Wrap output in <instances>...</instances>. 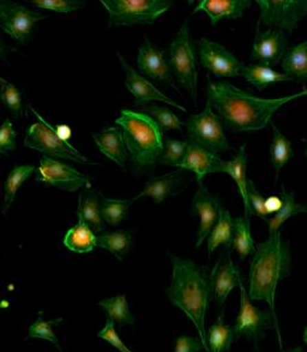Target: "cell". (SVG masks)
Masks as SVG:
<instances>
[{"label":"cell","mask_w":307,"mask_h":352,"mask_svg":"<svg viewBox=\"0 0 307 352\" xmlns=\"http://www.w3.org/2000/svg\"><path fill=\"white\" fill-rule=\"evenodd\" d=\"M77 216L94 232H103L105 229V221L101 216V201L98 199V195L94 192L85 190L79 195Z\"/></svg>","instance_id":"cb8c5ba5"},{"label":"cell","mask_w":307,"mask_h":352,"mask_svg":"<svg viewBox=\"0 0 307 352\" xmlns=\"http://www.w3.org/2000/svg\"><path fill=\"white\" fill-rule=\"evenodd\" d=\"M187 144L189 142H184V140L165 138L162 153L158 158V161L166 166L179 167L187 153Z\"/></svg>","instance_id":"f35d334b"},{"label":"cell","mask_w":307,"mask_h":352,"mask_svg":"<svg viewBox=\"0 0 307 352\" xmlns=\"http://www.w3.org/2000/svg\"><path fill=\"white\" fill-rule=\"evenodd\" d=\"M93 138L98 150L107 156L119 167H125L127 148L123 135V131L116 127H107L100 133H93Z\"/></svg>","instance_id":"7402d4cb"},{"label":"cell","mask_w":307,"mask_h":352,"mask_svg":"<svg viewBox=\"0 0 307 352\" xmlns=\"http://www.w3.org/2000/svg\"><path fill=\"white\" fill-rule=\"evenodd\" d=\"M305 155H306V158H307V148H306V153H305Z\"/></svg>","instance_id":"816d5d0a"},{"label":"cell","mask_w":307,"mask_h":352,"mask_svg":"<svg viewBox=\"0 0 307 352\" xmlns=\"http://www.w3.org/2000/svg\"><path fill=\"white\" fill-rule=\"evenodd\" d=\"M271 126H273L274 137L270 146V160L276 172V180H277L279 170L286 166V163L288 162L290 158L293 157V148L288 138H286L274 124Z\"/></svg>","instance_id":"836d02e7"},{"label":"cell","mask_w":307,"mask_h":352,"mask_svg":"<svg viewBox=\"0 0 307 352\" xmlns=\"http://www.w3.org/2000/svg\"><path fill=\"white\" fill-rule=\"evenodd\" d=\"M0 100L6 107V109L11 113V116L19 119L23 116V104H22V95L19 89L14 84L10 83L6 79L0 77Z\"/></svg>","instance_id":"8d00e7d4"},{"label":"cell","mask_w":307,"mask_h":352,"mask_svg":"<svg viewBox=\"0 0 307 352\" xmlns=\"http://www.w3.org/2000/svg\"><path fill=\"white\" fill-rule=\"evenodd\" d=\"M29 4L34 5L40 9L50 10L56 12H72L83 6L81 0H35Z\"/></svg>","instance_id":"60d3db41"},{"label":"cell","mask_w":307,"mask_h":352,"mask_svg":"<svg viewBox=\"0 0 307 352\" xmlns=\"http://www.w3.org/2000/svg\"><path fill=\"white\" fill-rule=\"evenodd\" d=\"M46 19V14L29 10L19 3L0 0V27L14 41L22 45L32 37L34 24Z\"/></svg>","instance_id":"8fae6325"},{"label":"cell","mask_w":307,"mask_h":352,"mask_svg":"<svg viewBox=\"0 0 307 352\" xmlns=\"http://www.w3.org/2000/svg\"><path fill=\"white\" fill-rule=\"evenodd\" d=\"M198 53L202 65L216 77L235 78L245 66L222 45L205 37L198 41Z\"/></svg>","instance_id":"4fadbf2b"},{"label":"cell","mask_w":307,"mask_h":352,"mask_svg":"<svg viewBox=\"0 0 307 352\" xmlns=\"http://www.w3.org/2000/svg\"><path fill=\"white\" fill-rule=\"evenodd\" d=\"M304 342L307 344V326L305 327V329H304Z\"/></svg>","instance_id":"f907efd6"},{"label":"cell","mask_w":307,"mask_h":352,"mask_svg":"<svg viewBox=\"0 0 307 352\" xmlns=\"http://www.w3.org/2000/svg\"><path fill=\"white\" fill-rule=\"evenodd\" d=\"M232 248L237 252L240 259L256 252L255 240L252 237L251 222L245 217L234 218L233 221Z\"/></svg>","instance_id":"83f0119b"},{"label":"cell","mask_w":307,"mask_h":352,"mask_svg":"<svg viewBox=\"0 0 307 352\" xmlns=\"http://www.w3.org/2000/svg\"><path fill=\"white\" fill-rule=\"evenodd\" d=\"M168 63L179 84L187 89V93L191 95L193 102L197 103L198 74L195 65V50L189 33L187 21L184 22L182 28L173 38L168 51Z\"/></svg>","instance_id":"52a82bcc"},{"label":"cell","mask_w":307,"mask_h":352,"mask_svg":"<svg viewBox=\"0 0 307 352\" xmlns=\"http://www.w3.org/2000/svg\"><path fill=\"white\" fill-rule=\"evenodd\" d=\"M132 245V232L119 230V232H103L98 236V247L112 253L116 259L123 261Z\"/></svg>","instance_id":"1f68e13d"},{"label":"cell","mask_w":307,"mask_h":352,"mask_svg":"<svg viewBox=\"0 0 307 352\" xmlns=\"http://www.w3.org/2000/svg\"><path fill=\"white\" fill-rule=\"evenodd\" d=\"M203 348L200 338L182 336L176 340V349L173 352H200Z\"/></svg>","instance_id":"f6af8a7d"},{"label":"cell","mask_w":307,"mask_h":352,"mask_svg":"<svg viewBox=\"0 0 307 352\" xmlns=\"http://www.w3.org/2000/svg\"><path fill=\"white\" fill-rule=\"evenodd\" d=\"M239 287H240V311L235 319V324L233 326L235 339L245 337L257 345L258 340L263 337V331L274 327L279 336V348L282 349V339H281L279 326L275 322L271 311L257 309L256 307L252 305L251 300L248 298L246 289L244 287L242 280L239 283Z\"/></svg>","instance_id":"9c48e42d"},{"label":"cell","mask_w":307,"mask_h":352,"mask_svg":"<svg viewBox=\"0 0 307 352\" xmlns=\"http://www.w3.org/2000/svg\"><path fill=\"white\" fill-rule=\"evenodd\" d=\"M288 40L284 32L270 28L266 32H260V29H257L251 59L261 63V65H276L286 54Z\"/></svg>","instance_id":"9a60e30c"},{"label":"cell","mask_w":307,"mask_h":352,"mask_svg":"<svg viewBox=\"0 0 307 352\" xmlns=\"http://www.w3.org/2000/svg\"><path fill=\"white\" fill-rule=\"evenodd\" d=\"M306 95L307 89H304L284 98H260L227 82L209 80L208 85V102L226 127L235 132L263 130L281 107Z\"/></svg>","instance_id":"6da1fadb"},{"label":"cell","mask_w":307,"mask_h":352,"mask_svg":"<svg viewBox=\"0 0 307 352\" xmlns=\"http://www.w3.org/2000/svg\"><path fill=\"white\" fill-rule=\"evenodd\" d=\"M209 277L211 295L219 307L224 306L231 292L234 290V287H239L242 280L240 271L233 263L231 254L224 255L215 264Z\"/></svg>","instance_id":"d6986e66"},{"label":"cell","mask_w":307,"mask_h":352,"mask_svg":"<svg viewBox=\"0 0 307 352\" xmlns=\"http://www.w3.org/2000/svg\"><path fill=\"white\" fill-rule=\"evenodd\" d=\"M248 6H251L250 0H202L197 3L193 12L204 11L211 25H216L221 19H240Z\"/></svg>","instance_id":"44dd1931"},{"label":"cell","mask_w":307,"mask_h":352,"mask_svg":"<svg viewBox=\"0 0 307 352\" xmlns=\"http://www.w3.org/2000/svg\"><path fill=\"white\" fill-rule=\"evenodd\" d=\"M61 321H63L61 318L45 321L42 319V316H39V319L29 329L28 338L46 339L48 342L54 344L56 348L61 349L56 334L53 332V326L61 324Z\"/></svg>","instance_id":"ab89813d"},{"label":"cell","mask_w":307,"mask_h":352,"mask_svg":"<svg viewBox=\"0 0 307 352\" xmlns=\"http://www.w3.org/2000/svg\"><path fill=\"white\" fill-rule=\"evenodd\" d=\"M246 168V144H244L242 146H240L237 156L233 158L232 161H226L224 173L231 176L233 180L235 181L239 195H240L242 201H244V208H245V216L244 217L250 219V205H248V198H247Z\"/></svg>","instance_id":"603a6c76"},{"label":"cell","mask_w":307,"mask_h":352,"mask_svg":"<svg viewBox=\"0 0 307 352\" xmlns=\"http://www.w3.org/2000/svg\"><path fill=\"white\" fill-rule=\"evenodd\" d=\"M287 352H304L303 348L301 346H298V348H294L292 349V350H289V351Z\"/></svg>","instance_id":"681fc988"},{"label":"cell","mask_w":307,"mask_h":352,"mask_svg":"<svg viewBox=\"0 0 307 352\" xmlns=\"http://www.w3.org/2000/svg\"><path fill=\"white\" fill-rule=\"evenodd\" d=\"M137 65L140 74L177 89L174 87L172 70L165 52L154 46L149 38H145V43L140 47Z\"/></svg>","instance_id":"e0dca14e"},{"label":"cell","mask_w":307,"mask_h":352,"mask_svg":"<svg viewBox=\"0 0 307 352\" xmlns=\"http://www.w3.org/2000/svg\"><path fill=\"white\" fill-rule=\"evenodd\" d=\"M98 337L111 344L113 348H116L118 351L132 352L130 349L126 346L125 344L123 343V340L119 338V336H118L116 329H114V322H113L112 320L107 319L106 326L98 332Z\"/></svg>","instance_id":"ee69618b"},{"label":"cell","mask_w":307,"mask_h":352,"mask_svg":"<svg viewBox=\"0 0 307 352\" xmlns=\"http://www.w3.org/2000/svg\"><path fill=\"white\" fill-rule=\"evenodd\" d=\"M224 164L226 161L221 160L218 155L210 153L197 144L189 142L185 156L178 168L195 173L197 184L200 185L203 184L205 175L213 173H224Z\"/></svg>","instance_id":"ac0fdd59"},{"label":"cell","mask_w":307,"mask_h":352,"mask_svg":"<svg viewBox=\"0 0 307 352\" xmlns=\"http://www.w3.org/2000/svg\"><path fill=\"white\" fill-rule=\"evenodd\" d=\"M247 198H248V205H250V214H255V216H258L266 221L268 213L264 208L266 199L257 190L256 185L252 180H247Z\"/></svg>","instance_id":"b9f144b4"},{"label":"cell","mask_w":307,"mask_h":352,"mask_svg":"<svg viewBox=\"0 0 307 352\" xmlns=\"http://www.w3.org/2000/svg\"><path fill=\"white\" fill-rule=\"evenodd\" d=\"M290 274L289 242L284 241L279 232L269 234L268 240L258 245L252 258L248 278V298L268 303L275 322L279 320L275 311L276 289L282 279Z\"/></svg>","instance_id":"3957f363"},{"label":"cell","mask_w":307,"mask_h":352,"mask_svg":"<svg viewBox=\"0 0 307 352\" xmlns=\"http://www.w3.org/2000/svg\"><path fill=\"white\" fill-rule=\"evenodd\" d=\"M54 130H56V133L58 135V137H59L61 140H64V142H69L71 135H72V130H71L70 126L64 125V124L56 126Z\"/></svg>","instance_id":"7dc6e473"},{"label":"cell","mask_w":307,"mask_h":352,"mask_svg":"<svg viewBox=\"0 0 307 352\" xmlns=\"http://www.w3.org/2000/svg\"><path fill=\"white\" fill-rule=\"evenodd\" d=\"M134 199H107L101 197V216L111 227L119 226L125 219Z\"/></svg>","instance_id":"d590c367"},{"label":"cell","mask_w":307,"mask_h":352,"mask_svg":"<svg viewBox=\"0 0 307 352\" xmlns=\"http://www.w3.org/2000/svg\"><path fill=\"white\" fill-rule=\"evenodd\" d=\"M109 14V28L135 24H153L167 12L172 0H103Z\"/></svg>","instance_id":"5b68a950"},{"label":"cell","mask_w":307,"mask_h":352,"mask_svg":"<svg viewBox=\"0 0 307 352\" xmlns=\"http://www.w3.org/2000/svg\"><path fill=\"white\" fill-rule=\"evenodd\" d=\"M235 340L233 329L226 324L224 311L222 309L218 320L210 326L207 333L208 352H227Z\"/></svg>","instance_id":"484cf974"},{"label":"cell","mask_w":307,"mask_h":352,"mask_svg":"<svg viewBox=\"0 0 307 352\" xmlns=\"http://www.w3.org/2000/svg\"><path fill=\"white\" fill-rule=\"evenodd\" d=\"M143 111L151 116L154 120L158 122L160 129L163 131L177 130L182 132V122L178 119V116L169 111L166 107L151 104L149 107H143Z\"/></svg>","instance_id":"74e56055"},{"label":"cell","mask_w":307,"mask_h":352,"mask_svg":"<svg viewBox=\"0 0 307 352\" xmlns=\"http://www.w3.org/2000/svg\"><path fill=\"white\" fill-rule=\"evenodd\" d=\"M63 242L67 250L76 253H88L98 247V236L78 218V224L69 229Z\"/></svg>","instance_id":"d4e9b609"},{"label":"cell","mask_w":307,"mask_h":352,"mask_svg":"<svg viewBox=\"0 0 307 352\" xmlns=\"http://www.w3.org/2000/svg\"><path fill=\"white\" fill-rule=\"evenodd\" d=\"M34 172H35L34 166H19V167H14L10 172L8 179L5 181V199L3 212L5 213L10 209V206L14 203V197H16L19 187L23 185L24 181L27 180L29 176L33 175Z\"/></svg>","instance_id":"e575fe53"},{"label":"cell","mask_w":307,"mask_h":352,"mask_svg":"<svg viewBox=\"0 0 307 352\" xmlns=\"http://www.w3.org/2000/svg\"><path fill=\"white\" fill-rule=\"evenodd\" d=\"M30 109L38 118V122L33 124L27 130V135L24 140V145L27 148L38 150L39 153L46 155V157L63 158L81 164H95L79 153L69 142L61 140L56 135L54 127L50 125V122H47L41 116H39L35 109Z\"/></svg>","instance_id":"8992f818"},{"label":"cell","mask_w":307,"mask_h":352,"mask_svg":"<svg viewBox=\"0 0 307 352\" xmlns=\"http://www.w3.org/2000/svg\"><path fill=\"white\" fill-rule=\"evenodd\" d=\"M116 124L121 127L135 170L151 167L158 162L163 150V132L151 116L124 109Z\"/></svg>","instance_id":"277c9868"},{"label":"cell","mask_w":307,"mask_h":352,"mask_svg":"<svg viewBox=\"0 0 307 352\" xmlns=\"http://www.w3.org/2000/svg\"><path fill=\"white\" fill-rule=\"evenodd\" d=\"M264 208H266V211L268 214L279 212V209L282 208V199H281V197L271 195L268 199H266Z\"/></svg>","instance_id":"bcb514c9"},{"label":"cell","mask_w":307,"mask_h":352,"mask_svg":"<svg viewBox=\"0 0 307 352\" xmlns=\"http://www.w3.org/2000/svg\"><path fill=\"white\" fill-rule=\"evenodd\" d=\"M240 76L246 79L248 83H251L260 91L264 90L266 87H269L270 84L292 80L287 74H281V72L270 69L269 66L261 65V64L244 66Z\"/></svg>","instance_id":"4316f807"},{"label":"cell","mask_w":307,"mask_h":352,"mask_svg":"<svg viewBox=\"0 0 307 352\" xmlns=\"http://www.w3.org/2000/svg\"><path fill=\"white\" fill-rule=\"evenodd\" d=\"M98 306L107 313V319L118 322L119 327L135 324L136 318L130 311L125 295H118L103 300L98 302Z\"/></svg>","instance_id":"d6a6232c"},{"label":"cell","mask_w":307,"mask_h":352,"mask_svg":"<svg viewBox=\"0 0 307 352\" xmlns=\"http://www.w3.org/2000/svg\"><path fill=\"white\" fill-rule=\"evenodd\" d=\"M187 172L182 170L154 177L147 184L145 190H142L134 200L140 199L142 197H149L156 204H160L169 197L182 192V184L187 182Z\"/></svg>","instance_id":"ffe728a7"},{"label":"cell","mask_w":307,"mask_h":352,"mask_svg":"<svg viewBox=\"0 0 307 352\" xmlns=\"http://www.w3.org/2000/svg\"><path fill=\"white\" fill-rule=\"evenodd\" d=\"M36 180L46 185L54 186L61 190L74 193L83 187L92 188L90 177L77 172L75 168L59 162L54 158L42 157L38 169Z\"/></svg>","instance_id":"7c38bea8"},{"label":"cell","mask_w":307,"mask_h":352,"mask_svg":"<svg viewBox=\"0 0 307 352\" xmlns=\"http://www.w3.org/2000/svg\"><path fill=\"white\" fill-rule=\"evenodd\" d=\"M16 148V132L9 119L0 126V156Z\"/></svg>","instance_id":"7bdbcfd3"},{"label":"cell","mask_w":307,"mask_h":352,"mask_svg":"<svg viewBox=\"0 0 307 352\" xmlns=\"http://www.w3.org/2000/svg\"><path fill=\"white\" fill-rule=\"evenodd\" d=\"M8 53H9V48L6 46V43L0 38V56H5Z\"/></svg>","instance_id":"c3c4849f"},{"label":"cell","mask_w":307,"mask_h":352,"mask_svg":"<svg viewBox=\"0 0 307 352\" xmlns=\"http://www.w3.org/2000/svg\"><path fill=\"white\" fill-rule=\"evenodd\" d=\"M256 3L261 10L260 22L270 29L292 33L307 16V0H257Z\"/></svg>","instance_id":"30bf717a"},{"label":"cell","mask_w":307,"mask_h":352,"mask_svg":"<svg viewBox=\"0 0 307 352\" xmlns=\"http://www.w3.org/2000/svg\"><path fill=\"white\" fill-rule=\"evenodd\" d=\"M233 219L229 210L220 209L219 218L208 236V255H211L218 247H232Z\"/></svg>","instance_id":"f1b7e54d"},{"label":"cell","mask_w":307,"mask_h":352,"mask_svg":"<svg viewBox=\"0 0 307 352\" xmlns=\"http://www.w3.org/2000/svg\"><path fill=\"white\" fill-rule=\"evenodd\" d=\"M119 56L121 66L125 71L126 88L129 89L134 96H135L136 106L143 107L148 102L151 101H160V102L166 103V104H171V106L176 107L179 111H187L184 107L174 102L172 98H168L165 94L161 93L156 87H154L153 84L150 83L148 79L142 77L140 74H137L132 67H131L127 63H126L124 56H121L120 53H116Z\"/></svg>","instance_id":"2e32d148"},{"label":"cell","mask_w":307,"mask_h":352,"mask_svg":"<svg viewBox=\"0 0 307 352\" xmlns=\"http://www.w3.org/2000/svg\"><path fill=\"white\" fill-rule=\"evenodd\" d=\"M191 212L200 217V226L195 236V248L209 236L211 229L218 222L220 213L219 198L211 195L204 184L198 185V190L192 199Z\"/></svg>","instance_id":"5bb4252c"},{"label":"cell","mask_w":307,"mask_h":352,"mask_svg":"<svg viewBox=\"0 0 307 352\" xmlns=\"http://www.w3.org/2000/svg\"><path fill=\"white\" fill-rule=\"evenodd\" d=\"M187 135L190 142L200 145L210 153H216L229 150V140L224 132V126L213 107L207 101L204 111L191 116L187 122Z\"/></svg>","instance_id":"ba28073f"},{"label":"cell","mask_w":307,"mask_h":352,"mask_svg":"<svg viewBox=\"0 0 307 352\" xmlns=\"http://www.w3.org/2000/svg\"><path fill=\"white\" fill-rule=\"evenodd\" d=\"M281 199H282V208L275 214V217L266 221L269 227V234L279 232V228L282 227V224L295 214L307 213L306 206L297 203L294 198V192L286 190L284 186L281 187Z\"/></svg>","instance_id":"4dcf8cb0"},{"label":"cell","mask_w":307,"mask_h":352,"mask_svg":"<svg viewBox=\"0 0 307 352\" xmlns=\"http://www.w3.org/2000/svg\"><path fill=\"white\" fill-rule=\"evenodd\" d=\"M281 67L292 80L307 79V42L292 47L284 54Z\"/></svg>","instance_id":"f546056e"},{"label":"cell","mask_w":307,"mask_h":352,"mask_svg":"<svg viewBox=\"0 0 307 352\" xmlns=\"http://www.w3.org/2000/svg\"><path fill=\"white\" fill-rule=\"evenodd\" d=\"M172 261V279L166 290L169 301L179 308L195 324L203 348L208 352L205 316L211 300L210 277L205 267L192 260L182 259L169 253Z\"/></svg>","instance_id":"7a4b0ae2"}]
</instances>
